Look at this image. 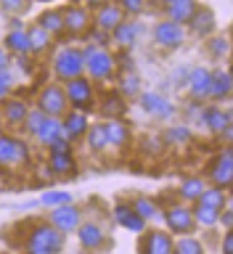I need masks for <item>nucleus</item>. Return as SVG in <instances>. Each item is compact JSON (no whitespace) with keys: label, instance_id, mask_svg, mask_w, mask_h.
<instances>
[{"label":"nucleus","instance_id":"nucleus-4","mask_svg":"<svg viewBox=\"0 0 233 254\" xmlns=\"http://www.w3.org/2000/svg\"><path fill=\"white\" fill-rule=\"evenodd\" d=\"M64 93H67L69 109H77V111H90L93 109V82L85 74H79L75 79H67Z\"/></svg>","mask_w":233,"mask_h":254},{"label":"nucleus","instance_id":"nucleus-2","mask_svg":"<svg viewBox=\"0 0 233 254\" xmlns=\"http://www.w3.org/2000/svg\"><path fill=\"white\" fill-rule=\"evenodd\" d=\"M85 71H87V77L95 79V82H106V79L114 77V69H117V59L111 56L109 51H103L101 45H87L85 51Z\"/></svg>","mask_w":233,"mask_h":254},{"label":"nucleus","instance_id":"nucleus-12","mask_svg":"<svg viewBox=\"0 0 233 254\" xmlns=\"http://www.w3.org/2000/svg\"><path fill=\"white\" fill-rule=\"evenodd\" d=\"M210 82H212V71L210 69H204V66L188 69L186 87H188V93H191L194 101H207L210 98Z\"/></svg>","mask_w":233,"mask_h":254},{"label":"nucleus","instance_id":"nucleus-35","mask_svg":"<svg viewBox=\"0 0 233 254\" xmlns=\"http://www.w3.org/2000/svg\"><path fill=\"white\" fill-rule=\"evenodd\" d=\"M172 252H178V254H202L204 246H202L199 238H194V233H188V236H180L178 241H172Z\"/></svg>","mask_w":233,"mask_h":254},{"label":"nucleus","instance_id":"nucleus-47","mask_svg":"<svg viewBox=\"0 0 233 254\" xmlns=\"http://www.w3.org/2000/svg\"><path fill=\"white\" fill-rule=\"evenodd\" d=\"M220 249L226 252V254L233 252V228H228L226 233H223V246H220Z\"/></svg>","mask_w":233,"mask_h":254},{"label":"nucleus","instance_id":"nucleus-44","mask_svg":"<svg viewBox=\"0 0 233 254\" xmlns=\"http://www.w3.org/2000/svg\"><path fill=\"white\" fill-rule=\"evenodd\" d=\"M24 8H27V0H0V11L3 13L16 16V13H21Z\"/></svg>","mask_w":233,"mask_h":254},{"label":"nucleus","instance_id":"nucleus-45","mask_svg":"<svg viewBox=\"0 0 233 254\" xmlns=\"http://www.w3.org/2000/svg\"><path fill=\"white\" fill-rule=\"evenodd\" d=\"M11 87H13V77H11V69L0 71V98H8V95H11Z\"/></svg>","mask_w":233,"mask_h":254},{"label":"nucleus","instance_id":"nucleus-34","mask_svg":"<svg viewBox=\"0 0 233 254\" xmlns=\"http://www.w3.org/2000/svg\"><path fill=\"white\" fill-rule=\"evenodd\" d=\"M191 212H194L196 225H202V228H215L218 225V209H210V206L196 201L194 206H191Z\"/></svg>","mask_w":233,"mask_h":254},{"label":"nucleus","instance_id":"nucleus-7","mask_svg":"<svg viewBox=\"0 0 233 254\" xmlns=\"http://www.w3.org/2000/svg\"><path fill=\"white\" fill-rule=\"evenodd\" d=\"M207 175H210L212 186L231 190V183H233V154H231V146H226V148H223L220 154L210 162V170H207Z\"/></svg>","mask_w":233,"mask_h":254},{"label":"nucleus","instance_id":"nucleus-13","mask_svg":"<svg viewBox=\"0 0 233 254\" xmlns=\"http://www.w3.org/2000/svg\"><path fill=\"white\" fill-rule=\"evenodd\" d=\"M138 101H141L143 111L151 114V117H156V119H170L175 114V106L164 98L162 93H154V90L151 93H138Z\"/></svg>","mask_w":233,"mask_h":254},{"label":"nucleus","instance_id":"nucleus-38","mask_svg":"<svg viewBox=\"0 0 233 254\" xmlns=\"http://www.w3.org/2000/svg\"><path fill=\"white\" fill-rule=\"evenodd\" d=\"M45 122V114H43V111H40V109H29L27 111V117H24V132H27V135H32V138H35V132L40 130V125H43Z\"/></svg>","mask_w":233,"mask_h":254},{"label":"nucleus","instance_id":"nucleus-9","mask_svg":"<svg viewBox=\"0 0 233 254\" xmlns=\"http://www.w3.org/2000/svg\"><path fill=\"white\" fill-rule=\"evenodd\" d=\"M154 43L159 48H164V51H175V48H180L186 43V29H183V24H178V21L164 19L154 27Z\"/></svg>","mask_w":233,"mask_h":254},{"label":"nucleus","instance_id":"nucleus-19","mask_svg":"<svg viewBox=\"0 0 233 254\" xmlns=\"http://www.w3.org/2000/svg\"><path fill=\"white\" fill-rule=\"evenodd\" d=\"M138 32H141V24L138 21H130V19H122L117 24L114 29L109 32L111 40H114L117 45H122V48H130L135 40H138Z\"/></svg>","mask_w":233,"mask_h":254},{"label":"nucleus","instance_id":"nucleus-17","mask_svg":"<svg viewBox=\"0 0 233 254\" xmlns=\"http://www.w3.org/2000/svg\"><path fill=\"white\" fill-rule=\"evenodd\" d=\"M114 220H117L119 228L133 230V233H141V230L146 228V220H143L141 214L133 209V204H127V201H117L114 204Z\"/></svg>","mask_w":233,"mask_h":254},{"label":"nucleus","instance_id":"nucleus-24","mask_svg":"<svg viewBox=\"0 0 233 254\" xmlns=\"http://www.w3.org/2000/svg\"><path fill=\"white\" fill-rule=\"evenodd\" d=\"M35 138H37V143L40 146H51L53 140H59V138H64L61 135V117H45V122L40 125V130L35 132Z\"/></svg>","mask_w":233,"mask_h":254},{"label":"nucleus","instance_id":"nucleus-39","mask_svg":"<svg viewBox=\"0 0 233 254\" xmlns=\"http://www.w3.org/2000/svg\"><path fill=\"white\" fill-rule=\"evenodd\" d=\"M103 114H109L111 119L125 117V98L122 95H109V98L103 101Z\"/></svg>","mask_w":233,"mask_h":254},{"label":"nucleus","instance_id":"nucleus-49","mask_svg":"<svg viewBox=\"0 0 233 254\" xmlns=\"http://www.w3.org/2000/svg\"><path fill=\"white\" fill-rule=\"evenodd\" d=\"M186 77H188V69H183V66H180V69L172 74V82L180 87V85H186Z\"/></svg>","mask_w":233,"mask_h":254},{"label":"nucleus","instance_id":"nucleus-37","mask_svg":"<svg viewBox=\"0 0 233 254\" xmlns=\"http://www.w3.org/2000/svg\"><path fill=\"white\" fill-rule=\"evenodd\" d=\"M48 170H53V175H67V172H72V170H75V159H72V151H67V154H51Z\"/></svg>","mask_w":233,"mask_h":254},{"label":"nucleus","instance_id":"nucleus-52","mask_svg":"<svg viewBox=\"0 0 233 254\" xmlns=\"http://www.w3.org/2000/svg\"><path fill=\"white\" fill-rule=\"evenodd\" d=\"M159 3H164V5H167V3H172V0H159Z\"/></svg>","mask_w":233,"mask_h":254},{"label":"nucleus","instance_id":"nucleus-1","mask_svg":"<svg viewBox=\"0 0 233 254\" xmlns=\"http://www.w3.org/2000/svg\"><path fill=\"white\" fill-rule=\"evenodd\" d=\"M24 249L32 254H56L64 249V233L51 222H35L24 241Z\"/></svg>","mask_w":233,"mask_h":254},{"label":"nucleus","instance_id":"nucleus-27","mask_svg":"<svg viewBox=\"0 0 233 254\" xmlns=\"http://www.w3.org/2000/svg\"><path fill=\"white\" fill-rule=\"evenodd\" d=\"M27 37H29V53H45L53 43V35L48 29H43L40 24L27 29Z\"/></svg>","mask_w":233,"mask_h":254},{"label":"nucleus","instance_id":"nucleus-10","mask_svg":"<svg viewBox=\"0 0 233 254\" xmlns=\"http://www.w3.org/2000/svg\"><path fill=\"white\" fill-rule=\"evenodd\" d=\"M27 159H29L27 143L13 138V135H0V167L27 164Z\"/></svg>","mask_w":233,"mask_h":254},{"label":"nucleus","instance_id":"nucleus-25","mask_svg":"<svg viewBox=\"0 0 233 254\" xmlns=\"http://www.w3.org/2000/svg\"><path fill=\"white\" fill-rule=\"evenodd\" d=\"M210 98L218 103V101H228L231 98V74L226 69L215 71L212 74V82H210Z\"/></svg>","mask_w":233,"mask_h":254},{"label":"nucleus","instance_id":"nucleus-41","mask_svg":"<svg viewBox=\"0 0 233 254\" xmlns=\"http://www.w3.org/2000/svg\"><path fill=\"white\" fill-rule=\"evenodd\" d=\"M207 53L215 59H223L228 53V37H210L207 40Z\"/></svg>","mask_w":233,"mask_h":254},{"label":"nucleus","instance_id":"nucleus-40","mask_svg":"<svg viewBox=\"0 0 233 254\" xmlns=\"http://www.w3.org/2000/svg\"><path fill=\"white\" fill-rule=\"evenodd\" d=\"M69 201H72L69 190H51V193L40 196V204L43 206H61V204H69Z\"/></svg>","mask_w":233,"mask_h":254},{"label":"nucleus","instance_id":"nucleus-26","mask_svg":"<svg viewBox=\"0 0 233 254\" xmlns=\"http://www.w3.org/2000/svg\"><path fill=\"white\" fill-rule=\"evenodd\" d=\"M85 138H87V148H90L93 154H101V151H106V148H109L106 125H103V122H98V125H87Z\"/></svg>","mask_w":233,"mask_h":254},{"label":"nucleus","instance_id":"nucleus-36","mask_svg":"<svg viewBox=\"0 0 233 254\" xmlns=\"http://www.w3.org/2000/svg\"><path fill=\"white\" fill-rule=\"evenodd\" d=\"M164 143H172V146H186V143L194 140V135H191V130L186 125H178V127H167L164 130Z\"/></svg>","mask_w":233,"mask_h":254},{"label":"nucleus","instance_id":"nucleus-22","mask_svg":"<svg viewBox=\"0 0 233 254\" xmlns=\"http://www.w3.org/2000/svg\"><path fill=\"white\" fill-rule=\"evenodd\" d=\"M191 32H194L196 37H210L215 32V13L210 11V8H196V13L191 16Z\"/></svg>","mask_w":233,"mask_h":254},{"label":"nucleus","instance_id":"nucleus-43","mask_svg":"<svg viewBox=\"0 0 233 254\" xmlns=\"http://www.w3.org/2000/svg\"><path fill=\"white\" fill-rule=\"evenodd\" d=\"M138 93H141V79L135 74H127L122 79V95L125 98H138Z\"/></svg>","mask_w":233,"mask_h":254},{"label":"nucleus","instance_id":"nucleus-23","mask_svg":"<svg viewBox=\"0 0 233 254\" xmlns=\"http://www.w3.org/2000/svg\"><path fill=\"white\" fill-rule=\"evenodd\" d=\"M0 111H3V122L16 127V125L24 122L29 106H27V101H19V98H3V109Z\"/></svg>","mask_w":233,"mask_h":254},{"label":"nucleus","instance_id":"nucleus-32","mask_svg":"<svg viewBox=\"0 0 233 254\" xmlns=\"http://www.w3.org/2000/svg\"><path fill=\"white\" fill-rule=\"evenodd\" d=\"M37 24L43 29H48L51 35H64V16L61 8H51V11H43L37 16Z\"/></svg>","mask_w":233,"mask_h":254},{"label":"nucleus","instance_id":"nucleus-50","mask_svg":"<svg viewBox=\"0 0 233 254\" xmlns=\"http://www.w3.org/2000/svg\"><path fill=\"white\" fill-rule=\"evenodd\" d=\"M87 3H90V5H101V0H87Z\"/></svg>","mask_w":233,"mask_h":254},{"label":"nucleus","instance_id":"nucleus-20","mask_svg":"<svg viewBox=\"0 0 233 254\" xmlns=\"http://www.w3.org/2000/svg\"><path fill=\"white\" fill-rule=\"evenodd\" d=\"M196 8H199L196 0H172V3H167V19L186 27L191 21V16L196 13Z\"/></svg>","mask_w":233,"mask_h":254},{"label":"nucleus","instance_id":"nucleus-29","mask_svg":"<svg viewBox=\"0 0 233 254\" xmlns=\"http://www.w3.org/2000/svg\"><path fill=\"white\" fill-rule=\"evenodd\" d=\"M5 51L8 53H16V56H27L29 53V37H27V29H11L5 35Z\"/></svg>","mask_w":233,"mask_h":254},{"label":"nucleus","instance_id":"nucleus-48","mask_svg":"<svg viewBox=\"0 0 233 254\" xmlns=\"http://www.w3.org/2000/svg\"><path fill=\"white\" fill-rule=\"evenodd\" d=\"M5 69H11V53L5 51V45L0 48V71H5Z\"/></svg>","mask_w":233,"mask_h":254},{"label":"nucleus","instance_id":"nucleus-3","mask_svg":"<svg viewBox=\"0 0 233 254\" xmlns=\"http://www.w3.org/2000/svg\"><path fill=\"white\" fill-rule=\"evenodd\" d=\"M53 74L59 82H67V79H75L79 74H85L82 51H79V48H61V51L53 56Z\"/></svg>","mask_w":233,"mask_h":254},{"label":"nucleus","instance_id":"nucleus-33","mask_svg":"<svg viewBox=\"0 0 233 254\" xmlns=\"http://www.w3.org/2000/svg\"><path fill=\"white\" fill-rule=\"evenodd\" d=\"M207 188V183L202 180V178H186L180 183V198L186 204H194V201H199V196H202V190Z\"/></svg>","mask_w":233,"mask_h":254},{"label":"nucleus","instance_id":"nucleus-18","mask_svg":"<svg viewBox=\"0 0 233 254\" xmlns=\"http://www.w3.org/2000/svg\"><path fill=\"white\" fill-rule=\"evenodd\" d=\"M90 19H93V24H95L98 29L111 32L119 21L125 19V11H122V8H119L117 3H101V5H98V11H95Z\"/></svg>","mask_w":233,"mask_h":254},{"label":"nucleus","instance_id":"nucleus-46","mask_svg":"<svg viewBox=\"0 0 233 254\" xmlns=\"http://www.w3.org/2000/svg\"><path fill=\"white\" fill-rule=\"evenodd\" d=\"M48 151H51V154H67V151H72V148H69L67 138H59V140H53L51 146H48Z\"/></svg>","mask_w":233,"mask_h":254},{"label":"nucleus","instance_id":"nucleus-28","mask_svg":"<svg viewBox=\"0 0 233 254\" xmlns=\"http://www.w3.org/2000/svg\"><path fill=\"white\" fill-rule=\"evenodd\" d=\"M106 138H109V146L114 148H122L130 143V127L125 122H119V119H109L106 125Z\"/></svg>","mask_w":233,"mask_h":254},{"label":"nucleus","instance_id":"nucleus-51","mask_svg":"<svg viewBox=\"0 0 233 254\" xmlns=\"http://www.w3.org/2000/svg\"><path fill=\"white\" fill-rule=\"evenodd\" d=\"M0 127H3V111H0Z\"/></svg>","mask_w":233,"mask_h":254},{"label":"nucleus","instance_id":"nucleus-14","mask_svg":"<svg viewBox=\"0 0 233 254\" xmlns=\"http://www.w3.org/2000/svg\"><path fill=\"white\" fill-rule=\"evenodd\" d=\"M64 16V32H69V35H82V32H87V27H90V11L82 5H69L61 11Z\"/></svg>","mask_w":233,"mask_h":254},{"label":"nucleus","instance_id":"nucleus-31","mask_svg":"<svg viewBox=\"0 0 233 254\" xmlns=\"http://www.w3.org/2000/svg\"><path fill=\"white\" fill-rule=\"evenodd\" d=\"M133 209L141 214L146 222L151 220H162V209H159V204L154 201V198H149V196H138V198H133Z\"/></svg>","mask_w":233,"mask_h":254},{"label":"nucleus","instance_id":"nucleus-5","mask_svg":"<svg viewBox=\"0 0 233 254\" xmlns=\"http://www.w3.org/2000/svg\"><path fill=\"white\" fill-rule=\"evenodd\" d=\"M37 109L43 111L45 117H64L69 111V101H67V93L59 82L48 85L40 90L37 95Z\"/></svg>","mask_w":233,"mask_h":254},{"label":"nucleus","instance_id":"nucleus-11","mask_svg":"<svg viewBox=\"0 0 233 254\" xmlns=\"http://www.w3.org/2000/svg\"><path fill=\"white\" fill-rule=\"evenodd\" d=\"M48 222H51L53 228H59L64 236L67 233H75L77 225L82 222V209L75 204H61V206H53V212H51V217H48Z\"/></svg>","mask_w":233,"mask_h":254},{"label":"nucleus","instance_id":"nucleus-6","mask_svg":"<svg viewBox=\"0 0 233 254\" xmlns=\"http://www.w3.org/2000/svg\"><path fill=\"white\" fill-rule=\"evenodd\" d=\"M164 225L172 230L175 236H188L196 230V220H194V212H191L188 204H172L167 206L164 214H162Z\"/></svg>","mask_w":233,"mask_h":254},{"label":"nucleus","instance_id":"nucleus-42","mask_svg":"<svg viewBox=\"0 0 233 254\" xmlns=\"http://www.w3.org/2000/svg\"><path fill=\"white\" fill-rule=\"evenodd\" d=\"M117 5L125 11V16H141L146 11V0H117Z\"/></svg>","mask_w":233,"mask_h":254},{"label":"nucleus","instance_id":"nucleus-21","mask_svg":"<svg viewBox=\"0 0 233 254\" xmlns=\"http://www.w3.org/2000/svg\"><path fill=\"white\" fill-rule=\"evenodd\" d=\"M202 125H204L210 132L218 135L223 127L231 125V111L220 109V106H207V109L202 111Z\"/></svg>","mask_w":233,"mask_h":254},{"label":"nucleus","instance_id":"nucleus-30","mask_svg":"<svg viewBox=\"0 0 233 254\" xmlns=\"http://www.w3.org/2000/svg\"><path fill=\"white\" fill-rule=\"evenodd\" d=\"M231 201L228 198V190L226 188H218V186H212V188H204L202 190V196H199V204H204V206H210V209H223ZM196 204V201H194Z\"/></svg>","mask_w":233,"mask_h":254},{"label":"nucleus","instance_id":"nucleus-16","mask_svg":"<svg viewBox=\"0 0 233 254\" xmlns=\"http://www.w3.org/2000/svg\"><path fill=\"white\" fill-rule=\"evenodd\" d=\"M77 238H79V244H82V249H103L106 246V233H103V228L98 225V222H79L77 225Z\"/></svg>","mask_w":233,"mask_h":254},{"label":"nucleus","instance_id":"nucleus-8","mask_svg":"<svg viewBox=\"0 0 233 254\" xmlns=\"http://www.w3.org/2000/svg\"><path fill=\"white\" fill-rule=\"evenodd\" d=\"M172 241L175 238L167 233V230H141V238H138V249L141 254H172Z\"/></svg>","mask_w":233,"mask_h":254},{"label":"nucleus","instance_id":"nucleus-15","mask_svg":"<svg viewBox=\"0 0 233 254\" xmlns=\"http://www.w3.org/2000/svg\"><path fill=\"white\" fill-rule=\"evenodd\" d=\"M85 130H87V114H85V111L69 109L67 114L61 117V135H64L69 143L85 138Z\"/></svg>","mask_w":233,"mask_h":254}]
</instances>
